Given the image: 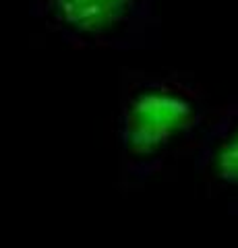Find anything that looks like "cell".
Returning <instances> with one entry per match:
<instances>
[{
  "mask_svg": "<svg viewBox=\"0 0 238 248\" xmlns=\"http://www.w3.org/2000/svg\"><path fill=\"white\" fill-rule=\"evenodd\" d=\"M213 106L190 75L122 68L116 110L118 178L125 188L193 155Z\"/></svg>",
  "mask_w": 238,
  "mask_h": 248,
  "instance_id": "1",
  "label": "cell"
},
{
  "mask_svg": "<svg viewBox=\"0 0 238 248\" xmlns=\"http://www.w3.org/2000/svg\"><path fill=\"white\" fill-rule=\"evenodd\" d=\"M35 21L75 48L143 50L158 42L159 0H32Z\"/></svg>",
  "mask_w": 238,
  "mask_h": 248,
  "instance_id": "2",
  "label": "cell"
},
{
  "mask_svg": "<svg viewBox=\"0 0 238 248\" xmlns=\"http://www.w3.org/2000/svg\"><path fill=\"white\" fill-rule=\"evenodd\" d=\"M193 170L207 197L238 209V95L216 106L193 151Z\"/></svg>",
  "mask_w": 238,
  "mask_h": 248,
  "instance_id": "3",
  "label": "cell"
}]
</instances>
